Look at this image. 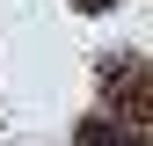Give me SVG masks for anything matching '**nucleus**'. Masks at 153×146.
<instances>
[{"label":"nucleus","instance_id":"1","mask_svg":"<svg viewBox=\"0 0 153 146\" xmlns=\"http://www.w3.org/2000/svg\"><path fill=\"white\" fill-rule=\"evenodd\" d=\"M80 146H139V139H131V132H109V124H88Z\"/></svg>","mask_w":153,"mask_h":146},{"label":"nucleus","instance_id":"2","mask_svg":"<svg viewBox=\"0 0 153 146\" xmlns=\"http://www.w3.org/2000/svg\"><path fill=\"white\" fill-rule=\"evenodd\" d=\"M80 7H88V15H95V7H109V0H80Z\"/></svg>","mask_w":153,"mask_h":146}]
</instances>
